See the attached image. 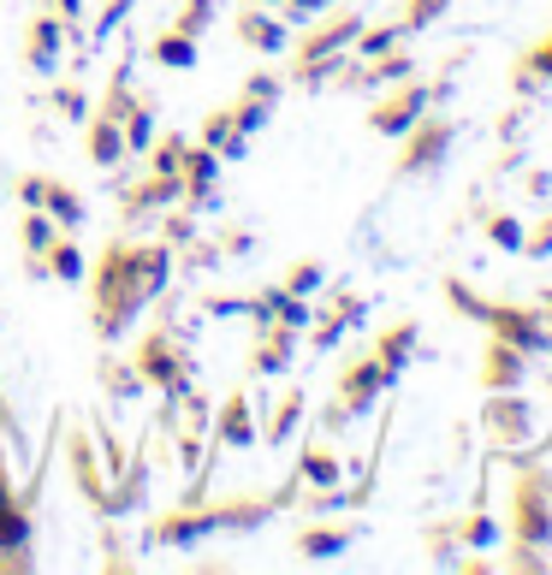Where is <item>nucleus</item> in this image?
<instances>
[{"instance_id":"1","label":"nucleus","mask_w":552,"mask_h":575,"mask_svg":"<svg viewBox=\"0 0 552 575\" xmlns=\"http://www.w3.org/2000/svg\"><path fill=\"white\" fill-rule=\"evenodd\" d=\"M511 540L522 545H541L552 552V475L534 463H522V475L511 481Z\"/></svg>"},{"instance_id":"2","label":"nucleus","mask_w":552,"mask_h":575,"mask_svg":"<svg viewBox=\"0 0 552 575\" xmlns=\"http://www.w3.org/2000/svg\"><path fill=\"white\" fill-rule=\"evenodd\" d=\"M487 327H493V338L517 345L522 357H547V350H552V320H547V308H522V303H487Z\"/></svg>"},{"instance_id":"3","label":"nucleus","mask_w":552,"mask_h":575,"mask_svg":"<svg viewBox=\"0 0 552 575\" xmlns=\"http://www.w3.org/2000/svg\"><path fill=\"white\" fill-rule=\"evenodd\" d=\"M487 433L499 451L534 446V409L522 404V392H487Z\"/></svg>"},{"instance_id":"4","label":"nucleus","mask_w":552,"mask_h":575,"mask_svg":"<svg viewBox=\"0 0 552 575\" xmlns=\"http://www.w3.org/2000/svg\"><path fill=\"white\" fill-rule=\"evenodd\" d=\"M522 380H529V357H522L517 345H505V338H493L487 357H482V386L487 392H522Z\"/></svg>"},{"instance_id":"5","label":"nucleus","mask_w":552,"mask_h":575,"mask_svg":"<svg viewBox=\"0 0 552 575\" xmlns=\"http://www.w3.org/2000/svg\"><path fill=\"white\" fill-rule=\"evenodd\" d=\"M428 113V90L423 83H404L392 101L374 108V131H386V137H404V131H416V120Z\"/></svg>"},{"instance_id":"6","label":"nucleus","mask_w":552,"mask_h":575,"mask_svg":"<svg viewBox=\"0 0 552 575\" xmlns=\"http://www.w3.org/2000/svg\"><path fill=\"white\" fill-rule=\"evenodd\" d=\"M416 125H423V131H416L410 149H404V167H410V172H433L446 155H452V125H446V120H416Z\"/></svg>"},{"instance_id":"7","label":"nucleus","mask_w":552,"mask_h":575,"mask_svg":"<svg viewBox=\"0 0 552 575\" xmlns=\"http://www.w3.org/2000/svg\"><path fill=\"white\" fill-rule=\"evenodd\" d=\"M541 83H552V36L534 42V48L517 60V71H511V90H522V95L541 90Z\"/></svg>"},{"instance_id":"8","label":"nucleus","mask_w":552,"mask_h":575,"mask_svg":"<svg viewBox=\"0 0 552 575\" xmlns=\"http://www.w3.org/2000/svg\"><path fill=\"white\" fill-rule=\"evenodd\" d=\"M386 380H392V374H386L381 362H357L351 374H345V397H351V409H369V404H374V392H381Z\"/></svg>"},{"instance_id":"9","label":"nucleus","mask_w":552,"mask_h":575,"mask_svg":"<svg viewBox=\"0 0 552 575\" xmlns=\"http://www.w3.org/2000/svg\"><path fill=\"white\" fill-rule=\"evenodd\" d=\"M410 350H416V327L404 320V327H392V332L381 338V368H386V374H398V368L410 362Z\"/></svg>"},{"instance_id":"10","label":"nucleus","mask_w":552,"mask_h":575,"mask_svg":"<svg viewBox=\"0 0 552 575\" xmlns=\"http://www.w3.org/2000/svg\"><path fill=\"white\" fill-rule=\"evenodd\" d=\"M487 238H493V249L517 256V249H522V219H511V214H493V219H487Z\"/></svg>"},{"instance_id":"11","label":"nucleus","mask_w":552,"mask_h":575,"mask_svg":"<svg viewBox=\"0 0 552 575\" xmlns=\"http://www.w3.org/2000/svg\"><path fill=\"white\" fill-rule=\"evenodd\" d=\"M463 545H475V552H482V545H499V522H493L487 510H475L470 522H463Z\"/></svg>"},{"instance_id":"12","label":"nucleus","mask_w":552,"mask_h":575,"mask_svg":"<svg viewBox=\"0 0 552 575\" xmlns=\"http://www.w3.org/2000/svg\"><path fill=\"white\" fill-rule=\"evenodd\" d=\"M446 297L458 303V315H470V320H487V297H475V291H463V279H452V285H446Z\"/></svg>"},{"instance_id":"13","label":"nucleus","mask_w":552,"mask_h":575,"mask_svg":"<svg viewBox=\"0 0 552 575\" xmlns=\"http://www.w3.org/2000/svg\"><path fill=\"white\" fill-rule=\"evenodd\" d=\"M522 256H534V261L552 256V214H541V226H534V232H522Z\"/></svg>"},{"instance_id":"14","label":"nucleus","mask_w":552,"mask_h":575,"mask_svg":"<svg viewBox=\"0 0 552 575\" xmlns=\"http://www.w3.org/2000/svg\"><path fill=\"white\" fill-rule=\"evenodd\" d=\"M452 7V0H410V12H404V24H410V31H423V24H433L440 19V12Z\"/></svg>"},{"instance_id":"15","label":"nucleus","mask_w":552,"mask_h":575,"mask_svg":"<svg viewBox=\"0 0 552 575\" xmlns=\"http://www.w3.org/2000/svg\"><path fill=\"white\" fill-rule=\"evenodd\" d=\"M339 545H345V534H309V540H303V552H309V557H333Z\"/></svg>"},{"instance_id":"16","label":"nucleus","mask_w":552,"mask_h":575,"mask_svg":"<svg viewBox=\"0 0 552 575\" xmlns=\"http://www.w3.org/2000/svg\"><path fill=\"white\" fill-rule=\"evenodd\" d=\"M541 303H547V320H552V285H547V291H541Z\"/></svg>"},{"instance_id":"17","label":"nucleus","mask_w":552,"mask_h":575,"mask_svg":"<svg viewBox=\"0 0 552 575\" xmlns=\"http://www.w3.org/2000/svg\"><path fill=\"white\" fill-rule=\"evenodd\" d=\"M547 392H552V380H547Z\"/></svg>"}]
</instances>
